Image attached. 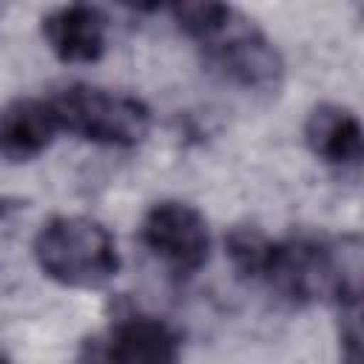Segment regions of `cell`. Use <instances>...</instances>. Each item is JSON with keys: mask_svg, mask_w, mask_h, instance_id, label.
I'll list each match as a JSON object with an SVG mask.
<instances>
[{"mask_svg": "<svg viewBox=\"0 0 364 364\" xmlns=\"http://www.w3.org/2000/svg\"><path fill=\"white\" fill-rule=\"evenodd\" d=\"M43 37L63 63H97L108 48V17L88 3L57 6L43 17Z\"/></svg>", "mask_w": 364, "mask_h": 364, "instance_id": "7", "label": "cell"}, {"mask_svg": "<svg viewBox=\"0 0 364 364\" xmlns=\"http://www.w3.org/2000/svg\"><path fill=\"white\" fill-rule=\"evenodd\" d=\"M0 364H11V361H6V358H0Z\"/></svg>", "mask_w": 364, "mask_h": 364, "instance_id": "11", "label": "cell"}, {"mask_svg": "<svg viewBox=\"0 0 364 364\" xmlns=\"http://www.w3.org/2000/svg\"><path fill=\"white\" fill-rule=\"evenodd\" d=\"M361 301L338 307V347L341 364H361Z\"/></svg>", "mask_w": 364, "mask_h": 364, "instance_id": "10", "label": "cell"}, {"mask_svg": "<svg viewBox=\"0 0 364 364\" xmlns=\"http://www.w3.org/2000/svg\"><path fill=\"white\" fill-rule=\"evenodd\" d=\"M225 247L239 276L267 284L290 304L330 299L341 307L361 301V242L353 233L270 239L256 225H236L228 230Z\"/></svg>", "mask_w": 364, "mask_h": 364, "instance_id": "1", "label": "cell"}, {"mask_svg": "<svg viewBox=\"0 0 364 364\" xmlns=\"http://www.w3.org/2000/svg\"><path fill=\"white\" fill-rule=\"evenodd\" d=\"M179 333L156 316H125L111 324L100 350L102 364H176Z\"/></svg>", "mask_w": 364, "mask_h": 364, "instance_id": "6", "label": "cell"}, {"mask_svg": "<svg viewBox=\"0 0 364 364\" xmlns=\"http://www.w3.org/2000/svg\"><path fill=\"white\" fill-rule=\"evenodd\" d=\"M51 105L63 131L97 145L134 148L151 131V108L125 91L80 82L51 97Z\"/></svg>", "mask_w": 364, "mask_h": 364, "instance_id": "4", "label": "cell"}, {"mask_svg": "<svg viewBox=\"0 0 364 364\" xmlns=\"http://www.w3.org/2000/svg\"><path fill=\"white\" fill-rule=\"evenodd\" d=\"M139 239L154 259L176 276H193L210 256L208 219L188 202L162 199L148 208L139 225Z\"/></svg>", "mask_w": 364, "mask_h": 364, "instance_id": "5", "label": "cell"}, {"mask_svg": "<svg viewBox=\"0 0 364 364\" xmlns=\"http://www.w3.org/2000/svg\"><path fill=\"white\" fill-rule=\"evenodd\" d=\"M63 131L51 100L17 97L0 108V156L28 162L40 156Z\"/></svg>", "mask_w": 364, "mask_h": 364, "instance_id": "8", "label": "cell"}, {"mask_svg": "<svg viewBox=\"0 0 364 364\" xmlns=\"http://www.w3.org/2000/svg\"><path fill=\"white\" fill-rule=\"evenodd\" d=\"M179 28L202 48L205 63L250 94H276L284 82V57L276 43L230 3H176Z\"/></svg>", "mask_w": 364, "mask_h": 364, "instance_id": "2", "label": "cell"}, {"mask_svg": "<svg viewBox=\"0 0 364 364\" xmlns=\"http://www.w3.org/2000/svg\"><path fill=\"white\" fill-rule=\"evenodd\" d=\"M40 270L77 290H97L119 273V250L111 230L91 216H51L34 236Z\"/></svg>", "mask_w": 364, "mask_h": 364, "instance_id": "3", "label": "cell"}, {"mask_svg": "<svg viewBox=\"0 0 364 364\" xmlns=\"http://www.w3.org/2000/svg\"><path fill=\"white\" fill-rule=\"evenodd\" d=\"M307 148L338 171H355L364 159V131L358 117L338 102H318L304 122Z\"/></svg>", "mask_w": 364, "mask_h": 364, "instance_id": "9", "label": "cell"}]
</instances>
